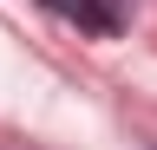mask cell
Wrapping results in <instances>:
<instances>
[{
	"label": "cell",
	"instance_id": "cell-1",
	"mask_svg": "<svg viewBox=\"0 0 157 150\" xmlns=\"http://www.w3.org/2000/svg\"><path fill=\"white\" fill-rule=\"evenodd\" d=\"M66 20H78L85 33H98V39H111L118 26H124V0H52Z\"/></svg>",
	"mask_w": 157,
	"mask_h": 150
}]
</instances>
